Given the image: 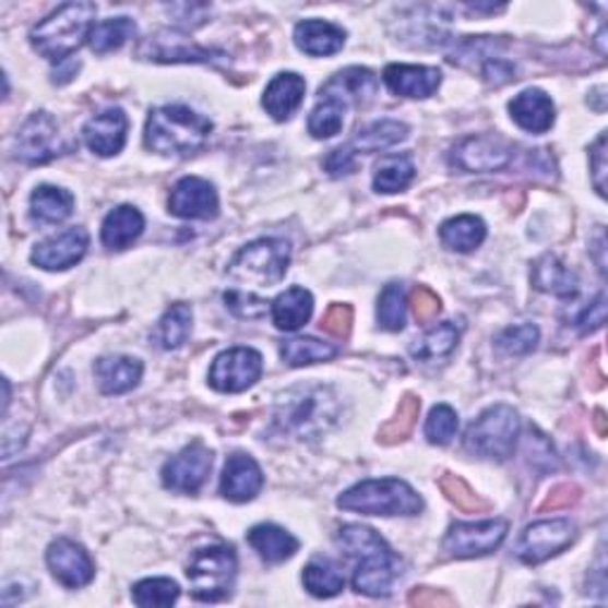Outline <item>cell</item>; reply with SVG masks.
Listing matches in <instances>:
<instances>
[{
	"label": "cell",
	"mask_w": 608,
	"mask_h": 608,
	"mask_svg": "<svg viewBox=\"0 0 608 608\" xmlns=\"http://www.w3.org/2000/svg\"><path fill=\"white\" fill-rule=\"evenodd\" d=\"M414 174L416 167L409 155H390L375 167L373 188L378 193H388V195L400 193L414 181Z\"/></svg>",
	"instance_id": "74e56055"
},
{
	"label": "cell",
	"mask_w": 608,
	"mask_h": 608,
	"mask_svg": "<svg viewBox=\"0 0 608 608\" xmlns=\"http://www.w3.org/2000/svg\"><path fill=\"white\" fill-rule=\"evenodd\" d=\"M262 375V355L252 347L226 349L212 361L210 385L219 393H242Z\"/></svg>",
	"instance_id": "30bf717a"
},
{
	"label": "cell",
	"mask_w": 608,
	"mask_h": 608,
	"mask_svg": "<svg viewBox=\"0 0 608 608\" xmlns=\"http://www.w3.org/2000/svg\"><path fill=\"white\" fill-rule=\"evenodd\" d=\"M577 497H580V492H577V488H573V485H559L557 490L553 492H549V497H547V502L543 504V509L545 511H557V509H565V506H571V504H575L577 502Z\"/></svg>",
	"instance_id": "f5cc1de1"
},
{
	"label": "cell",
	"mask_w": 608,
	"mask_h": 608,
	"mask_svg": "<svg viewBox=\"0 0 608 608\" xmlns=\"http://www.w3.org/2000/svg\"><path fill=\"white\" fill-rule=\"evenodd\" d=\"M96 12V3H67L50 12L29 34L34 50L52 62L67 60L91 36Z\"/></svg>",
	"instance_id": "277c9868"
},
{
	"label": "cell",
	"mask_w": 608,
	"mask_h": 608,
	"mask_svg": "<svg viewBox=\"0 0 608 608\" xmlns=\"http://www.w3.org/2000/svg\"><path fill=\"white\" fill-rule=\"evenodd\" d=\"M378 323L385 331H402L407 323V295L402 283H388L378 297Z\"/></svg>",
	"instance_id": "60d3db41"
},
{
	"label": "cell",
	"mask_w": 608,
	"mask_h": 608,
	"mask_svg": "<svg viewBox=\"0 0 608 608\" xmlns=\"http://www.w3.org/2000/svg\"><path fill=\"white\" fill-rule=\"evenodd\" d=\"M407 136H409V127L402 124V121H395V119L373 121L371 127L361 129L345 147H337V151H333V155L326 159V169L333 174V177H341V174L355 169L357 155L388 151V147L402 143Z\"/></svg>",
	"instance_id": "9c48e42d"
},
{
	"label": "cell",
	"mask_w": 608,
	"mask_h": 608,
	"mask_svg": "<svg viewBox=\"0 0 608 608\" xmlns=\"http://www.w3.org/2000/svg\"><path fill=\"white\" fill-rule=\"evenodd\" d=\"M305 91H307V84L300 74H295V72L276 74L272 79V84H269L264 91V98H262L264 110L276 121H286L297 112V107L302 105Z\"/></svg>",
	"instance_id": "cb8c5ba5"
},
{
	"label": "cell",
	"mask_w": 608,
	"mask_h": 608,
	"mask_svg": "<svg viewBox=\"0 0 608 608\" xmlns=\"http://www.w3.org/2000/svg\"><path fill=\"white\" fill-rule=\"evenodd\" d=\"M509 523L502 518L478 521V523H454L444 537V551L456 559H476L494 551L504 543Z\"/></svg>",
	"instance_id": "8fae6325"
},
{
	"label": "cell",
	"mask_w": 608,
	"mask_h": 608,
	"mask_svg": "<svg viewBox=\"0 0 608 608\" xmlns=\"http://www.w3.org/2000/svg\"><path fill=\"white\" fill-rule=\"evenodd\" d=\"M592 179L594 188H597L599 195H606V133L597 139L592 147Z\"/></svg>",
	"instance_id": "816d5d0a"
},
{
	"label": "cell",
	"mask_w": 608,
	"mask_h": 608,
	"mask_svg": "<svg viewBox=\"0 0 608 608\" xmlns=\"http://www.w3.org/2000/svg\"><path fill=\"white\" fill-rule=\"evenodd\" d=\"M604 321H606V297L599 295L597 300H594L583 314L577 317V331L580 333H592V331H597L604 326Z\"/></svg>",
	"instance_id": "f907efd6"
},
{
	"label": "cell",
	"mask_w": 608,
	"mask_h": 608,
	"mask_svg": "<svg viewBox=\"0 0 608 608\" xmlns=\"http://www.w3.org/2000/svg\"><path fill=\"white\" fill-rule=\"evenodd\" d=\"M248 543L266 563L288 561L290 557H295V551L300 549V543H297L288 530H283L272 523L254 525L248 533Z\"/></svg>",
	"instance_id": "f546056e"
},
{
	"label": "cell",
	"mask_w": 608,
	"mask_h": 608,
	"mask_svg": "<svg viewBox=\"0 0 608 608\" xmlns=\"http://www.w3.org/2000/svg\"><path fill=\"white\" fill-rule=\"evenodd\" d=\"M539 343V331L533 323H521V326H509L497 335V347L504 349L506 355H528Z\"/></svg>",
	"instance_id": "f6af8a7d"
},
{
	"label": "cell",
	"mask_w": 608,
	"mask_h": 608,
	"mask_svg": "<svg viewBox=\"0 0 608 608\" xmlns=\"http://www.w3.org/2000/svg\"><path fill=\"white\" fill-rule=\"evenodd\" d=\"M533 286L553 297H575L577 276L563 262H559L557 257L545 254L533 266Z\"/></svg>",
	"instance_id": "4dcf8cb0"
},
{
	"label": "cell",
	"mask_w": 608,
	"mask_h": 608,
	"mask_svg": "<svg viewBox=\"0 0 608 608\" xmlns=\"http://www.w3.org/2000/svg\"><path fill=\"white\" fill-rule=\"evenodd\" d=\"M145 228L143 214L131 205H119L103 222V246L110 250H127L133 240H136Z\"/></svg>",
	"instance_id": "83f0119b"
},
{
	"label": "cell",
	"mask_w": 608,
	"mask_h": 608,
	"mask_svg": "<svg viewBox=\"0 0 608 608\" xmlns=\"http://www.w3.org/2000/svg\"><path fill=\"white\" fill-rule=\"evenodd\" d=\"M264 485V476L260 464L254 462L248 454H234L228 456V462L224 466L222 476V494L231 502H250L257 494H260Z\"/></svg>",
	"instance_id": "7402d4cb"
},
{
	"label": "cell",
	"mask_w": 608,
	"mask_h": 608,
	"mask_svg": "<svg viewBox=\"0 0 608 608\" xmlns=\"http://www.w3.org/2000/svg\"><path fill=\"white\" fill-rule=\"evenodd\" d=\"M409 307H412V312L416 317L418 323H430V321H436L438 314H440V297L432 293L430 288H416L412 295H409Z\"/></svg>",
	"instance_id": "7dc6e473"
},
{
	"label": "cell",
	"mask_w": 608,
	"mask_h": 608,
	"mask_svg": "<svg viewBox=\"0 0 608 608\" xmlns=\"http://www.w3.org/2000/svg\"><path fill=\"white\" fill-rule=\"evenodd\" d=\"M345 110H347V105L337 98L319 96V103L307 121L309 133H312L314 139H333L335 133L343 131Z\"/></svg>",
	"instance_id": "ab89813d"
},
{
	"label": "cell",
	"mask_w": 608,
	"mask_h": 608,
	"mask_svg": "<svg viewBox=\"0 0 608 608\" xmlns=\"http://www.w3.org/2000/svg\"><path fill=\"white\" fill-rule=\"evenodd\" d=\"M295 46L314 58L335 56L345 46V32L331 22L305 20L295 26Z\"/></svg>",
	"instance_id": "484cf974"
},
{
	"label": "cell",
	"mask_w": 608,
	"mask_h": 608,
	"mask_svg": "<svg viewBox=\"0 0 608 608\" xmlns=\"http://www.w3.org/2000/svg\"><path fill=\"white\" fill-rule=\"evenodd\" d=\"M418 412H421V402H418L416 397H404L402 404H400V412L397 416L393 418V421H388L381 430V442L385 444H395L400 440H404L409 436V432L414 430L416 426V418H418Z\"/></svg>",
	"instance_id": "7bdbcfd3"
},
{
	"label": "cell",
	"mask_w": 608,
	"mask_h": 608,
	"mask_svg": "<svg viewBox=\"0 0 608 608\" xmlns=\"http://www.w3.org/2000/svg\"><path fill=\"white\" fill-rule=\"evenodd\" d=\"M290 264V246L281 238H262L242 248L231 264L228 276L242 286L252 288H274L286 278Z\"/></svg>",
	"instance_id": "8992f818"
},
{
	"label": "cell",
	"mask_w": 608,
	"mask_h": 608,
	"mask_svg": "<svg viewBox=\"0 0 608 608\" xmlns=\"http://www.w3.org/2000/svg\"><path fill=\"white\" fill-rule=\"evenodd\" d=\"M86 250H88L86 228L72 226L58 236H50L48 240L38 242L32 252V262L40 269H46V272H64V269H70L84 260Z\"/></svg>",
	"instance_id": "e0dca14e"
},
{
	"label": "cell",
	"mask_w": 608,
	"mask_h": 608,
	"mask_svg": "<svg viewBox=\"0 0 608 608\" xmlns=\"http://www.w3.org/2000/svg\"><path fill=\"white\" fill-rule=\"evenodd\" d=\"M513 147L499 136H468L454 147L452 165L470 174L502 171L511 165Z\"/></svg>",
	"instance_id": "5bb4252c"
},
{
	"label": "cell",
	"mask_w": 608,
	"mask_h": 608,
	"mask_svg": "<svg viewBox=\"0 0 608 608\" xmlns=\"http://www.w3.org/2000/svg\"><path fill=\"white\" fill-rule=\"evenodd\" d=\"M179 599V585L169 577H147L133 587V601L143 608L171 606Z\"/></svg>",
	"instance_id": "b9f144b4"
},
{
	"label": "cell",
	"mask_w": 608,
	"mask_h": 608,
	"mask_svg": "<svg viewBox=\"0 0 608 608\" xmlns=\"http://www.w3.org/2000/svg\"><path fill=\"white\" fill-rule=\"evenodd\" d=\"M409 601H412V604H421V606H426V604H450V599L438 597V594H428L426 589L414 592Z\"/></svg>",
	"instance_id": "db71d44e"
},
{
	"label": "cell",
	"mask_w": 608,
	"mask_h": 608,
	"mask_svg": "<svg viewBox=\"0 0 608 608\" xmlns=\"http://www.w3.org/2000/svg\"><path fill=\"white\" fill-rule=\"evenodd\" d=\"M276 426L295 438H317L337 421V397L326 385H297L276 402Z\"/></svg>",
	"instance_id": "7a4b0ae2"
},
{
	"label": "cell",
	"mask_w": 608,
	"mask_h": 608,
	"mask_svg": "<svg viewBox=\"0 0 608 608\" xmlns=\"http://www.w3.org/2000/svg\"><path fill=\"white\" fill-rule=\"evenodd\" d=\"M458 337H462V331L454 321H442L438 326H432L430 331H426L418 341H414V345L409 347V353L414 359L418 361H440L444 357H450L456 345Z\"/></svg>",
	"instance_id": "1f68e13d"
},
{
	"label": "cell",
	"mask_w": 608,
	"mask_h": 608,
	"mask_svg": "<svg viewBox=\"0 0 608 608\" xmlns=\"http://www.w3.org/2000/svg\"><path fill=\"white\" fill-rule=\"evenodd\" d=\"M212 121L186 105H165L151 112L145 145L159 155H191L207 143Z\"/></svg>",
	"instance_id": "3957f363"
},
{
	"label": "cell",
	"mask_w": 608,
	"mask_h": 608,
	"mask_svg": "<svg viewBox=\"0 0 608 608\" xmlns=\"http://www.w3.org/2000/svg\"><path fill=\"white\" fill-rule=\"evenodd\" d=\"M312 312H314V297L312 293L300 286H293L286 293H281L272 305V317L276 329L288 333L302 329L305 323L312 319Z\"/></svg>",
	"instance_id": "f1b7e54d"
},
{
	"label": "cell",
	"mask_w": 608,
	"mask_h": 608,
	"mask_svg": "<svg viewBox=\"0 0 608 608\" xmlns=\"http://www.w3.org/2000/svg\"><path fill=\"white\" fill-rule=\"evenodd\" d=\"M212 470V452L202 442H193L181 454L171 456L162 468L165 488L179 494H195Z\"/></svg>",
	"instance_id": "4fadbf2b"
},
{
	"label": "cell",
	"mask_w": 608,
	"mask_h": 608,
	"mask_svg": "<svg viewBox=\"0 0 608 608\" xmlns=\"http://www.w3.org/2000/svg\"><path fill=\"white\" fill-rule=\"evenodd\" d=\"M575 539V525L569 518H551V521H539L528 525L523 530L518 545H516V557L528 563L537 565L551 557H557Z\"/></svg>",
	"instance_id": "7c38bea8"
},
{
	"label": "cell",
	"mask_w": 608,
	"mask_h": 608,
	"mask_svg": "<svg viewBox=\"0 0 608 608\" xmlns=\"http://www.w3.org/2000/svg\"><path fill=\"white\" fill-rule=\"evenodd\" d=\"M96 375L105 395H121L139 385L143 363L133 357H103L96 363Z\"/></svg>",
	"instance_id": "4316f807"
},
{
	"label": "cell",
	"mask_w": 608,
	"mask_h": 608,
	"mask_svg": "<svg viewBox=\"0 0 608 608\" xmlns=\"http://www.w3.org/2000/svg\"><path fill=\"white\" fill-rule=\"evenodd\" d=\"M133 36H136V24H133V20L112 17V20L93 24L88 44H91L93 52L105 56V52H112V50L124 46L127 40L133 38Z\"/></svg>",
	"instance_id": "f35d334b"
},
{
	"label": "cell",
	"mask_w": 608,
	"mask_h": 608,
	"mask_svg": "<svg viewBox=\"0 0 608 608\" xmlns=\"http://www.w3.org/2000/svg\"><path fill=\"white\" fill-rule=\"evenodd\" d=\"M337 545L347 559L357 561L353 585L369 597H385L400 575V559L385 539L363 525H345L337 533Z\"/></svg>",
	"instance_id": "6da1fadb"
},
{
	"label": "cell",
	"mask_w": 608,
	"mask_h": 608,
	"mask_svg": "<svg viewBox=\"0 0 608 608\" xmlns=\"http://www.w3.org/2000/svg\"><path fill=\"white\" fill-rule=\"evenodd\" d=\"M521 436V418L506 404L485 409L466 430L464 448L480 458L504 462L516 450Z\"/></svg>",
	"instance_id": "52a82bcc"
},
{
	"label": "cell",
	"mask_w": 608,
	"mask_h": 608,
	"mask_svg": "<svg viewBox=\"0 0 608 608\" xmlns=\"http://www.w3.org/2000/svg\"><path fill=\"white\" fill-rule=\"evenodd\" d=\"M139 56L155 62H210L219 52L193 44L191 38L179 32L165 29L147 36L139 48Z\"/></svg>",
	"instance_id": "d6986e66"
},
{
	"label": "cell",
	"mask_w": 608,
	"mask_h": 608,
	"mask_svg": "<svg viewBox=\"0 0 608 608\" xmlns=\"http://www.w3.org/2000/svg\"><path fill=\"white\" fill-rule=\"evenodd\" d=\"M305 589L319 599H331L345 589V575L329 559H314L302 573Z\"/></svg>",
	"instance_id": "e575fe53"
},
{
	"label": "cell",
	"mask_w": 608,
	"mask_h": 608,
	"mask_svg": "<svg viewBox=\"0 0 608 608\" xmlns=\"http://www.w3.org/2000/svg\"><path fill=\"white\" fill-rule=\"evenodd\" d=\"M321 329L333 337H347L349 329H353V309L347 305H333L326 317L321 319Z\"/></svg>",
	"instance_id": "681fc988"
},
{
	"label": "cell",
	"mask_w": 608,
	"mask_h": 608,
	"mask_svg": "<svg viewBox=\"0 0 608 608\" xmlns=\"http://www.w3.org/2000/svg\"><path fill=\"white\" fill-rule=\"evenodd\" d=\"M169 212L179 219L210 222L219 214V195L214 186L200 177H186L171 188Z\"/></svg>",
	"instance_id": "ac0fdd59"
},
{
	"label": "cell",
	"mask_w": 608,
	"mask_h": 608,
	"mask_svg": "<svg viewBox=\"0 0 608 608\" xmlns=\"http://www.w3.org/2000/svg\"><path fill=\"white\" fill-rule=\"evenodd\" d=\"M383 79L388 88L402 98H428L438 91L442 72L424 64H388Z\"/></svg>",
	"instance_id": "44dd1931"
},
{
	"label": "cell",
	"mask_w": 608,
	"mask_h": 608,
	"mask_svg": "<svg viewBox=\"0 0 608 608\" xmlns=\"http://www.w3.org/2000/svg\"><path fill=\"white\" fill-rule=\"evenodd\" d=\"M129 119L121 107H107L100 115L91 117L84 127V141L91 153L100 157H112L121 153L127 143Z\"/></svg>",
	"instance_id": "ffe728a7"
},
{
	"label": "cell",
	"mask_w": 608,
	"mask_h": 608,
	"mask_svg": "<svg viewBox=\"0 0 608 608\" xmlns=\"http://www.w3.org/2000/svg\"><path fill=\"white\" fill-rule=\"evenodd\" d=\"M440 485H442L444 494H448L458 509H464V511H480V509H485V502H480V499L476 497V492H473L462 478L448 476Z\"/></svg>",
	"instance_id": "c3c4849f"
},
{
	"label": "cell",
	"mask_w": 608,
	"mask_h": 608,
	"mask_svg": "<svg viewBox=\"0 0 608 608\" xmlns=\"http://www.w3.org/2000/svg\"><path fill=\"white\" fill-rule=\"evenodd\" d=\"M337 506L363 516H416L424 511V499L400 478L363 480L337 497Z\"/></svg>",
	"instance_id": "5b68a950"
},
{
	"label": "cell",
	"mask_w": 608,
	"mask_h": 608,
	"mask_svg": "<svg viewBox=\"0 0 608 608\" xmlns=\"http://www.w3.org/2000/svg\"><path fill=\"white\" fill-rule=\"evenodd\" d=\"M458 428V416L450 407V404H438L432 407L428 421H426V438L430 444H450L452 438L456 436Z\"/></svg>",
	"instance_id": "ee69618b"
},
{
	"label": "cell",
	"mask_w": 608,
	"mask_h": 608,
	"mask_svg": "<svg viewBox=\"0 0 608 608\" xmlns=\"http://www.w3.org/2000/svg\"><path fill=\"white\" fill-rule=\"evenodd\" d=\"M341 347L333 343L317 341V337H290L281 345V357L288 367H307V363H319V361H331L337 357Z\"/></svg>",
	"instance_id": "d590c367"
},
{
	"label": "cell",
	"mask_w": 608,
	"mask_h": 608,
	"mask_svg": "<svg viewBox=\"0 0 608 608\" xmlns=\"http://www.w3.org/2000/svg\"><path fill=\"white\" fill-rule=\"evenodd\" d=\"M509 112L511 119L516 121L523 131L530 133H547L553 127V119H557L551 98L539 88H528L518 93V96L509 103Z\"/></svg>",
	"instance_id": "603a6c76"
},
{
	"label": "cell",
	"mask_w": 608,
	"mask_h": 608,
	"mask_svg": "<svg viewBox=\"0 0 608 608\" xmlns=\"http://www.w3.org/2000/svg\"><path fill=\"white\" fill-rule=\"evenodd\" d=\"M15 153L29 165H44V162L60 155L58 121L48 112H34L17 131Z\"/></svg>",
	"instance_id": "9a60e30c"
},
{
	"label": "cell",
	"mask_w": 608,
	"mask_h": 608,
	"mask_svg": "<svg viewBox=\"0 0 608 608\" xmlns=\"http://www.w3.org/2000/svg\"><path fill=\"white\" fill-rule=\"evenodd\" d=\"M191 326H193V309L183 302L171 305L165 312V317H162L157 323L155 341L159 343L162 349H177L188 341Z\"/></svg>",
	"instance_id": "8d00e7d4"
},
{
	"label": "cell",
	"mask_w": 608,
	"mask_h": 608,
	"mask_svg": "<svg viewBox=\"0 0 608 608\" xmlns=\"http://www.w3.org/2000/svg\"><path fill=\"white\" fill-rule=\"evenodd\" d=\"M226 307L240 319H260L269 312V302L262 297H254L252 293L246 290H231L224 295Z\"/></svg>",
	"instance_id": "bcb514c9"
},
{
	"label": "cell",
	"mask_w": 608,
	"mask_h": 608,
	"mask_svg": "<svg viewBox=\"0 0 608 608\" xmlns=\"http://www.w3.org/2000/svg\"><path fill=\"white\" fill-rule=\"evenodd\" d=\"M238 573V559L231 547H205L193 553L188 563V580H191L193 597L198 601H222L234 589Z\"/></svg>",
	"instance_id": "ba28073f"
},
{
	"label": "cell",
	"mask_w": 608,
	"mask_h": 608,
	"mask_svg": "<svg viewBox=\"0 0 608 608\" xmlns=\"http://www.w3.org/2000/svg\"><path fill=\"white\" fill-rule=\"evenodd\" d=\"M29 202L32 216L40 224H60L74 212V195L60 186H38Z\"/></svg>",
	"instance_id": "836d02e7"
},
{
	"label": "cell",
	"mask_w": 608,
	"mask_h": 608,
	"mask_svg": "<svg viewBox=\"0 0 608 608\" xmlns=\"http://www.w3.org/2000/svg\"><path fill=\"white\" fill-rule=\"evenodd\" d=\"M46 561L52 577L70 589L86 587L96 575L88 551L72 539H56L46 551Z\"/></svg>",
	"instance_id": "2e32d148"
},
{
	"label": "cell",
	"mask_w": 608,
	"mask_h": 608,
	"mask_svg": "<svg viewBox=\"0 0 608 608\" xmlns=\"http://www.w3.org/2000/svg\"><path fill=\"white\" fill-rule=\"evenodd\" d=\"M375 93H378V79L373 76V72L363 70V67H347V70L337 72L321 86L319 96H331L345 105H353V103L371 100Z\"/></svg>",
	"instance_id": "d4e9b609"
},
{
	"label": "cell",
	"mask_w": 608,
	"mask_h": 608,
	"mask_svg": "<svg viewBox=\"0 0 608 608\" xmlns=\"http://www.w3.org/2000/svg\"><path fill=\"white\" fill-rule=\"evenodd\" d=\"M485 236H488V228L480 216L473 214H462L448 219L440 226V240L444 248H450L454 252H470L482 246Z\"/></svg>",
	"instance_id": "d6a6232c"
}]
</instances>
